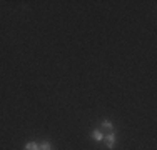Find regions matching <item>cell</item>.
Returning <instances> with one entry per match:
<instances>
[{
  "instance_id": "1",
  "label": "cell",
  "mask_w": 157,
  "mask_h": 150,
  "mask_svg": "<svg viewBox=\"0 0 157 150\" xmlns=\"http://www.w3.org/2000/svg\"><path fill=\"white\" fill-rule=\"evenodd\" d=\"M115 142H117V132H115V130L107 132L105 135H104V144L107 145V148H109V150H114Z\"/></svg>"
},
{
  "instance_id": "2",
  "label": "cell",
  "mask_w": 157,
  "mask_h": 150,
  "mask_svg": "<svg viewBox=\"0 0 157 150\" xmlns=\"http://www.w3.org/2000/svg\"><path fill=\"white\" fill-rule=\"evenodd\" d=\"M104 135H105V132H104V130L94 129V130L90 132V138H92V140H95V142H104Z\"/></svg>"
},
{
  "instance_id": "3",
  "label": "cell",
  "mask_w": 157,
  "mask_h": 150,
  "mask_svg": "<svg viewBox=\"0 0 157 150\" xmlns=\"http://www.w3.org/2000/svg\"><path fill=\"white\" fill-rule=\"evenodd\" d=\"M100 130H104V132H112V130H115L114 129V123H112V120H109V118H104L102 122H100Z\"/></svg>"
},
{
  "instance_id": "4",
  "label": "cell",
  "mask_w": 157,
  "mask_h": 150,
  "mask_svg": "<svg viewBox=\"0 0 157 150\" xmlns=\"http://www.w3.org/2000/svg\"><path fill=\"white\" fill-rule=\"evenodd\" d=\"M39 150H54V147H52V144H50V140H42L39 144Z\"/></svg>"
},
{
  "instance_id": "5",
  "label": "cell",
  "mask_w": 157,
  "mask_h": 150,
  "mask_svg": "<svg viewBox=\"0 0 157 150\" xmlns=\"http://www.w3.org/2000/svg\"><path fill=\"white\" fill-rule=\"evenodd\" d=\"M24 150H39V142H27L24 145Z\"/></svg>"
}]
</instances>
